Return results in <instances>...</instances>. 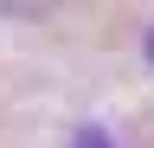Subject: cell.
Returning a JSON list of instances; mask_svg holds the SVG:
<instances>
[{
	"label": "cell",
	"instance_id": "cell-1",
	"mask_svg": "<svg viewBox=\"0 0 154 148\" xmlns=\"http://www.w3.org/2000/svg\"><path fill=\"white\" fill-rule=\"evenodd\" d=\"M0 13L7 20H45V13H58V0H0Z\"/></svg>",
	"mask_w": 154,
	"mask_h": 148
},
{
	"label": "cell",
	"instance_id": "cell-3",
	"mask_svg": "<svg viewBox=\"0 0 154 148\" xmlns=\"http://www.w3.org/2000/svg\"><path fill=\"white\" fill-rule=\"evenodd\" d=\"M141 52H148V65H154V26H148V32H141Z\"/></svg>",
	"mask_w": 154,
	"mask_h": 148
},
{
	"label": "cell",
	"instance_id": "cell-2",
	"mask_svg": "<svg viewBox=\"0 0 154 148\" xmlns=\"http://www.w3.org/2000/svg\"><path fill=\"white\" fill-rule=\"evenodd\" d=\"M71 148H116L109 135H103V129H96V122H84V129H77V135H71Z\"/></svg>",
	"mask_w": 154,
	"mask_h": 148
}]
</instances>
